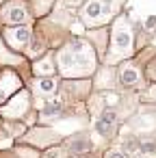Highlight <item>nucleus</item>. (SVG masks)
Listing matches in <instances>:
<instances>
[{"instance_id":"1","label":"nucleus","mask_w":156,"mask_h":158,"mask_svg":"<svg viewBox=\"0 0 156 158\" xmlns=\"http://www.w3.org/2000/svg\"><path fill=\"white\" fill-rule=\"evenodd\" d=\"M57 72L63 78L82 80L85 76H91L98 67V52L91 41H85L80 37L70 39L59 52L54 54Z\"/></svg>"},{"instance_id":"2","label":"nucleus","mask_w":156,"mask_h":158,"mask_svg":"<svg viewBox=\"0 0 156 158\" xmlns=\"http://www.w3.org/2000/svg\"><path fill=\"white\" fill-rule=\"evenodd\" d=\"M132 48H134V35H132V26L130 20L126 15H117L111 28V50H108V63H119V61H128L132 56Z\"/></svg>"},{"instance_id":"3","label":"nucleus","mask_w":156,"mask_h":158,"mask_svg":"<svg viewBox=\"0 0 156 158\" xmlns=\"http://www.w3.org/2000/svg\"><path fill=\"white\" fill-rule=\"evenodd\" d=\"M126 0H85L80 5V20L89 28H102L108 20H113L119 11V7Z\"/></svg>"},{"instance_id":"4","label":"nucleus","mask_w":156,"mask_h":158,"mask_svg":"<svg viewBox=\"0 0 156 158\" xmlns=\"http://www.w3.org/2000/svg\"><path fill=\"white\" fill-rule=\"evenodd\" d=\"M28 104H31V93L26 89H20V93H15L9 102L2 104L0 108V115H5L9 119H20L26 110H28Z\"/></svg>"},{"instance_id":"5","label":"nucleus","mask_w":156,"mask_h":158,"mask_svg":"<svg viewBox=\"0 0 156 158\" xmlns=\"http://www.w3.org/2000/svg\"><path fill=\"white\" fill-rule=\"evenodd\" d=\"M0 15H2V20L7 24H13V26H22L24 22H28V7L24 2H20V0H11V2H7L2 7V11H0Z\"/></svg>"},{"instance_id":"6","label":"nucleus","mask_w":156,"mask_h":158,"mask_svg":"<svg viewBox=\"0 0 156 158\" xmlns=\"http://www.w3.org/2000/svg\"><path fill=\"white\" fill-rule=\"evenodd\" d=\"M20 89H22V78L13 69H2V74H0V106Z\"/></svg>"},{"instance_id":"7","label":"nucleus","mask_w":156,"mask_h":158,"mask_svg":"<svg viewBox=\"0 0 156 158\" xmlns=\"http://www.w3.org/2000/svg\"><path fill=\"white\" fill-rule=\"evenodd\" d=\"M2 35H5V41L11 46V50H24L26 46H28V41H31V28L28 26H9V28H5L2 31Z\"/></svg>"},{"instance_id":"8","label":"nucleus","mask_w":156,"mask_h":158,"mask_svg":"<svg viewBox=\"0 0 156 158\" xmlns=\"http://www.w3.org/2000/svg\"><path fill=\"white\" fill-rule=\"evenodd\" d=\"M117 82L121 87H139L141 85V72L132 61H121L117 69Z\"/></svg>"},{"instance_id":"9","label":"nucleus","mask_w":156,"mask_h":158,"mask_svg":"<svg viewBox=\"0 0 156 158\" xmlns=\"http://www.w3.org/2000/svg\"><path fill=\"white\" fill-rule=\"evenodd\" d=\"M59 87H61V80L54 78V76H46V78H35L33 80V91L41 98H52L59 93Z\"/></svg>"},{"instance_id":"10","label":"nucleus","mask_w":156,"mask_h":158,"mask_svg":"<svg viewBox=\"0 0 156 158\" xmlns=\"http://www.w3.org/2000/svg\"><path fill=\"white\" fill-rule=\"evenodd\" d=\"M57 72V65H54V54H46L44 59H37L33 63V74L39 76V78H46V76H52Z\"/></svg>"},{"instance_id":"11","label":"nucleus","mask_w":156,"mask_h":158,"mask_svg":"<svg viewBox=\"0 0 156 158\" xmlns=\"http://www.w3.org/2000/svg\"><path fill=\"white\" fill-rule=\"evenodd\" d=\"M65 149H67L72 156L89 154V149H91V139H87V136H72V139H67Z\"/></svg>"},{"instance_id":"12","label":"nucleus","mask_w":156,"mask_h":158,"mask_svg":"<svg viewBox=\"0 0 156 158\" xmlns=\"http://www.w3.org/2000/svg\"><path fill=\"white\" fill-rule=\"evenodd\" d=\"M115 123H117V113H115L113 108H104V110H102V115H100V119H98V123H95V128H98V132H100V134L108 136Z\"/></svg>"},{"instance_id":"13","label":"nucleus","mask_w":156,"mask_h":158,"mask_svg":"<svg viewBox=\"0 0 156 158\" xmlns=\"http://www.w3.org/2000/svg\"><path fill=\"white\" fill-rule=\"evenodd\" d=\"M61 115H63V102H57V100L46 102V104H41V108H39V119H41V121H50V119L61 117Z\"/></svg>"},{"instance_id":"14","label":"nucleus","mask_w":156,"mask_h":158,"mask_svg":"<svg viewBox=\"0 0 156 158\" xmlns=\"http://www.w3.org/2000/svg\"><path fill=\"white\" fill-rule=\"evenodd\" d=\"M0 61H7V63H22V59L15 56V54L2 44V39H0Z\"/></svg>"},{"instance_id":"15","label":"nucleus","mask_w":156,"mask_h":158,"mask_svg":"<svg viewBox=\"0 0 156 158\" xmlns=\"http://www.w3.org/2000/svg\"><path fill=\"white\" fill-rule=\"evenodd\" d=\"M44 158H70V152L63 145H57V147H50Z\"/></svg>"},{"instance_id":"16","label":"nucleus","mask_w":156,"mask_h":158,"mask_svg":"<svg viewBox=\"0 0 156 158\" xmlns=\"http://www.w3.org/2000/svg\"><path fill=\"white\" fill-rule=\"evenodd\" d=\"M143 28H145V31H150V33H152V31H156V15H147V18H145V22H143Z\"/></svg>"},{"instance_id":"17","label":"nucleus","mask_w":156,"mask_h":158,"mask_svg":"<svg viewBox=\"0 0 156 158\" xmlns=\"http://www.w3.org/2000/svg\"><path fill=\"white\" fill-rule=\"evenodd\" d=\"M106 158H128V154H126L124 149H119V147H113V149L106 154Z\"/></svg>"}]
</instances>
